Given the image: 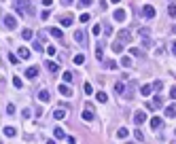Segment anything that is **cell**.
<instances>
[{
    "mask_svg": "<svg viewBox=\"0 0 176 144\" xmlns=\"http://www.w3.org/2000/svg\"><path fill=\"white\" fill-rule=\"evenodd\" d=\"M15 11H17V13H21V15H23V13H30V15L34 13V9L30 6V2H28V0H15Z\"/></svg>",
    "mask_w": 176,
    "mask_h": 144,
    "instance_id": "1",
    "label": "cell"
},
{
    "mask_svg": "<svg viewBox=\"0 0 176 144\" xmlns=\"http://www.w3.org/2000/svg\"><path fill=\"white\" fill-rule=\"evenodd\" d=\"M2 23H4L6 30H15V26H17V21H15L13 15H4V17H2Z\"/></svg>",
    "mask_w": 176,
    "mask_h": 144,
    "instance_id": "2",
    "label": "cell"
},
{
    "mask_svg": "<svg viewBox=\"0 0 176 144\" xmlns=\"http://www.w3.org/2000/svg\"><path fill=\"white\" fill-rule=\"evenodd\" d=\"M142 15H144L146 19H151V17H155V9H153L151 4H146V6H142Z\"/></svg>",
    "mask_w": 176,
    "mask_h": 144,
    "instance_id": "3",
    "label": "cell"
},
{
    "mask_svg": "<svg viewBox=\"0 0 176 144\" xmlns=\"http://www.w3.org/2000/svg\"><path fill=\"white\" fill-rule=\"evenodd\" d=\"M57 91H59V93H62V96H66V97H70V96H72V89H70V87H68V83H62V85H59V89H57Z\"/></svg>",
    "mask_w": 176,
    "mask_h": 144,
    "instance_id": "4",
    "label": "cell"
},
{
    "mask_svg": "<svg viewBox=\"0 0 176 144\" xmlns=\"http://www.w3.org/2000/svg\"><path fill=\"white\" fill-rule=\"evenodd\" d=\"M144 121H146V114H144V112H140V110H138V112H136V114H134V123H136V125H142V123H144Z\"/></svg>",
    "mask_w": 176,
    "mask_h": 144,
    "instance_id": "5",
    "label": "cell"
},
{
    "mask_svg": "<svg viewBox=\"0 0 176 144\" xmlns=\"http://www.w3.org/2000/svg\"><path fill=\"white\" fill-rule=\"evenodd\" d=\"M113 17H115L117 21H125V17H128V15H125V11H123V9H117V11L113 13Z\"/></svg>",
    "mask_w": 176,
    "mask_h": 144,
    "instance_id": "6",
    "label": "cell"
},
{
    "mask_svg": "<svg viewBox=\"0 0 176 144\" xmlns=\"http://www.w3.org/2000/svg\"><path fill=\"white\" fill-rule=\"evenodd\" d=\"M47 70L53 72V74H57V72H59V64H57V61H47Z\"/></svg>",
    "mask_w": 176,
    "mask_h": 144,
    "instance_id": "7",
    "label": "cell"
},
{
    "mask_svg": "<svg viewBox=\"0 0 176 144\" xmlns=\"http://www.w3.org/2000/svg\"><path fill=\"white\" fill-rule=\"evenodd\" d=\"M26 76H28V79H36V76H38V68H36V66H30V68L26 70Z\"/></svg>",
    "mask_w": 176,
    "mask_h": 144,
    "instance_id": "8",
    "label": "cell"
},
{
    "mask_svg": "<svg viewBox=\"0 0 176 144\" xmlns=\"http://www.w3.org/2000/svg\"><path fill=\"white\" fill-rule=\"evenodd\" d=\"M161 125H163V121H161L159 117H153V119H151V127H153L155 132H157V129H161Z\"/></svg>",
    "mask_w": 176,
    "mask_h": 144,
    "instance_id": "9",
    "label": "cell"
},
{
    "mask_svg": "<svg viewBox=\"0 0 176 144\" xmlns=\"http://www.w3.org/2000/svg\"><path fill=\"white\" fill-rule=\"evenodd\" d=\"M74 40H77L79 45H83V43H85V32H83V30H77V32H74Z\"/></svg>",
    "mask_w": 176,
    "mask_h": 144,
    "instance_id": "10",
    "label": "cell"
},
{
    "mask_svg": "<svg viewBox=\"0 0 176 144\" xmlns=\"http://www.w3.org/2000/svg\"><path fill=\"white\" fill-rule=\"evenodd\" d=\"M53 136H55V140H66V134H64L62 127H55L53 129Z\"/></svg>",
    "mask_w": 176,
    "mask_h": 144,
    "instance_id": "11",
    "label": "cell"
},
{
    "mask_svg": "<svg viewBox=\"0 0 176 144\" xmlns=\"http://www.w3.org/2000/svg\"><path fill=\"white\" fill-rule=\"evenodd\" d=\"M166 117H170V119H176V104H170V106L166 108Z\"/></svg>",
    "mask_w": 176,
    "mask_h": 144,
    "instance_id": "12",
    "label": "cell"
},
{
    "mask_svg": "<svg viewBox=\"0 0 176 144\" xmlns=\"http://www.w3.org/2000/svg\"><path fill=\"white\" fill-rule=\"evenodd\" d=\"M161 104H163V97L157 96V97H153V102H151V108H161Z\"/></svg>",
    "mask_w": 176,
    "mask_h": 144,
    "instance_id": "13",
    "label": "cell"
},
{
    "mask_svg": "<svg viewBox=\"0 0 176 144\" xmlns=\"http://www.w3.org/2000/svg\"><path fill=\"white\" fill-rule=\"evenodd\" d=\"M17 55H19L21 59H28V57H30V49H26V47H19Z\"/></svg>",
    "mask_w": 176,
    "mask_h": 144,
    "instance_id": "14",
    "label": "cell"
},
{
    "mask_svg": "<svg viewBox=\"0 0 176 144\" xmlns=\"http://www.w3.org/2000/svg\"><path fill=\"white\" fill-rule=\"evenodd\" d=\"M119 40H121V43H128V40H130V30H121V32H119Z\"/></svg>",
    "mask_w": 176,
    "mask_h": 144,
    "instance_id": "15",
    "label": "cell"
},
{
    "mask_svg": "<svg viewBox=\"0 0 176 144\" xmlns=\"http://www.w3.org/2000/svg\"><path fill=\"white\" fill-rule=\"evenodd\" d=\"M153 89H155L153 85H142V89H140V93H142V96H151V93H153Z\"/></svg>",
    "mask_w": 176,
    "mask_h": 144,
    "instance_id": "16",
    "label": "cell"
},
{
    "mask_svg": "<svg viewBox=\"0 0 176 144\" xmlns=\"http://www.w3.org/2000/svg\"><path fill=\"white\" fill-rule=\"evenodd\" d=\"M59 23H62V26H64V28H68V26H72V17H70V15H64V17H62V21H59Z\"/></svg>",
    "mask_w": 176,
    "mask_h": 144,
    "instance_id": "17",
    "label": "cell"
},
{
    "mask_svg": "<svg viewBox=\"0 0 176 144\" xmlns=\"http://www.w3.org/2000/svg\"><path fill=\"white\" fill-rule=\"evenodd\" d=\"M95 57H98L100 61H104V53H102V43H98V47H95Z\"/></svg>",
    "mask_w": 176,
    "mask_h": 144,
    "instance_id": "18",
    "label": "cell"
},
{
    "mask_svg": "<svg viewBox=\"0 0 176 144\" xmlns=\"http://www.w3.org/2000/svg\"><path fill=\"white\" fill-rule=\"evenodd\" d=\"M123 45H125V43H121V40L113 43V51H115V53H121V51H123Z\"/></svg>",
    "mask_w": 176,
    "mask_h": 144,
    "instance_id": "19",
    "label": "cell"
},
{
    "mask_svg": "<svg viewBox=\"0 0 176 144\" xmlns=\"http://www.w3.org/2000/svg\"><path fill=\"white\" fill-rule=\"evenodd\" d=\"M38 100H41V102H49V100H51L49 91H38Z\"/></svg>",
    "mask_w": 176,
    "mask_h": 144,
    "instance_id": "20",
    "label": "cell"
},
{
    "mask_svg": "<svg viewBox=\"0 0 176 144\" xmlns=\"http://www.w3.org/2000/svg\"><path fill=\"white\" fill-rule=\"evenodd\" d=\"M95 100H98V102H102V104H104V102H108V97H106L104 91H98V93H95Z\"/></svg>",
    "mask_w": 176,
    "mask_h": 144,
    "instance_id": "21",
    "label": "cell"
},
{
    "mask_svg": "<svg viewBox=\"0 0 176 144\" xmlns=\"http://www.w3.org/2000/svg\"><path fill=\"white\" fill-rule=\"evenodd\" d=\"M74 81V72H64V83H72Z\"/></svg>",
    "mask_w": 176,
    "mask_h": 144,
    "instance_id": "22",
    "label": "cell"
},
{
    "mask_svg": "<svg viewBox=\"0 0 176 144\" xmlns=\"http://www.w3.org/2000/svg\"><path fill=\"white\" fill-rule=\"evenodd\" d=\"M2 134H4L6 138H13V136H15V127H4V132H2Z\"/></svg>",
    "mask_w": 176,
    "mask_h": 144,
    "instance_id": "23",
    "label": "cell"
},
{
    "mask_svg": "<svg viewBox=\"0 0 176 144\" xmlns=\"http://www.w3.org/2000/svg\"><path fill=\"white\" fill-rule=\"evenodd\" d=\"M83 121H93V112L91 110H83Z\"/></svg>",
    "mask_w": 176,
    "mask_h": 144,
    "instance_id": "24",
    "label": "cell"
},
{
    "mask_svg": "<svg viewBox=\"0 0 176 144\" xmlns=\"http://www.w3.org/2000/svg\"><path fill=\"white\" fill-rule=\"evenodd\" d=\"M51 36H55V38H62L64 34H62V30H59V28H51Z\"/></svg>",
    "mask_w": 176,
    "mask_h": 144,
    "instance_id": "25",
    "label": "cell"
},
{
    "mask_svg": "<svg viewBox=\"0 0 176 144\" xmlns=\"http://www.w3.org/2000/svg\"><path fill=\"white\" fill-rule=\"evenodd\" d=\"M64 117H66V112H64V110H53V119H57V121H59V119H64Z\"/></svg>",
    "mask_w": 176,
    "mask_h": 144,
    "instance_id": "26",
    "label": "cell"
},
{
    "mask_svg": "<svg viewBox=\"0 0 176 144\" xmlns=\"http://www.w3.org/2000/svg\"><path fill=\"white\" fill-rule=\"evenodd\" d=\"M117 136H119V138H128V136H130V132H128L125 127H121V129L117 132Z\"/></svg>",
    "mask_w": 176,
    "mask_h": 144,
    "instance_id": "27",
    "label": "cell"
},
{
    "mask_svg": "<svg viewBox=\"0 0 176 144\" xmlns=\"http://www.w3.org/2000/svg\"><path fill=\"white\" fill-rule=\"evenodd\" d=\"M21 36H23V40H30V38H32V30H23Z\"/></svg>",
    "mask_w": 176,
    "mask_h": 144,
    "instance_id": "28",
    "label": "cell"
},
{
    "mask_svg": "<svg viewBox=\"0 0 176 144\" xmlns=\"http://www.w3.org/2000/svg\"><path fill=\"white\" fill-rule=\"evenodd\" d=\"M134 138H136L138 142H142V140H144V136H142V132H140V129H136V132H134Z\"/></svg>",
    "mask_w": 176,
    "mask_h": 144,
    "instance_id": "29",
    "label": "cell"
},
{
    "mask_svg": "<svg viewBox=\"0 0 176 144\" xmlns=\"http://www.w3.org/2000/svg\"><path fill=\"white\" fill-rule=\"evenodd\" d=\"M121 64H123V68H130V66H132V59H130V57H123Z\"/></svg>",
    "mask_w": 176,
    "mask_h": 144,
    "instance_id": "30",
    "label": "cell"
},
{
    "mask_svg": "<svg viewBox=\"0 0 176 144\" xmlns=\"http://www.w3.org/2000/svg\"><path fill=\"white\" fill-rule=\"evenodd\" d=\"M115 89H117V91H119V93H123V91H125V85H123V83H121V81H119V83H117V85H115Z\"/></svg>",
    "mask_w": 176,
    "mask_h": 144,
    "instance_id": "31",
    "label": "cell"
},
{
    "mask_svg": "<svg viewBox=\"0 0 176 144\" xmlns=\"http://www.w3.org/2000/svg\"><path fill=\"white\" fill-rule=\"evenodd\" d=\"M132 55H136V57H138V55H140V57H144V53H142V51H140L138 47H134V49H132Z\"/></svg>",
    "mask_w": 176,
    "mask_h": 144,
    "instance_id": "32",
    "label": "cell"
},
{
    "mask_svg": "<svg viewBox=\"0 0 176 144\" xmlns=\"http://www.w3.org/2000/svg\"><path fill=\"white\" fill-rule=\"evenodd\" d=\"M168 13H170L172 17H176V4H170V6H168Z\"/></svg>",
    "mask_w": 176,
    "mask_h": 144,
    "instance_id": "33",
    "label": "cell"
},
{
    "mask_svg": "<svg viewBox=\"0 0 176 144\" xmlns=\"http://www.w3.org/2000/svg\"><path fill=\"white\" fill-rule=\"evenodd\" d=\"M85 61V55H74V64H83Z\"/></svg>",
    "mask_w": 176,
    "mask_h": 144,
    "instance_id": "34",
    "label": "cell"
},
{
    "mask_svg": "<svg viewBox=\"0 0 176 144\" xmlns=\"http://www.w3.org/2000/svg\"><path fill=\"white\" fill-rule=\"evenodd\" d=\"M32 47H34V51H38V53H41V51H43V45H41V43H38V40H34V45H32Z\"/></svg>",
    "mask_w": 176,
    "mask_h": 144,
    "instance_id": "35",
    "label": "cell"
},
{
    "mask_svg": "<svg viewBox=\"0 0 176 144\" xmlns=\"http://www.w3.org/2000/svg\"><path fill=\"white\" fill-rule=\"evenodd\" d=\"M85 93H87V96H91V93H93V87H91L89 83H85Z\"/></svg>",
    "mask_w": 176,
    "mask_h": 144,
    "instance_id": "36",
    "label": "cell"
},
{
    "mask_svg": "<svg viewBox=\"0 0 176 144\" xmlns=\"http://www.w3.org/2000/svg\"><path fill=\"white\" fill-rule=\"evenodd\" d=\"M13 85H15V87H21L23 83H21V79H19V76H15V79H13Z\"/></svg>",
    "mask_w": 176,
    "mask_h": 144,
    "instance_id": "37",
    "label": "cell"
},
{
    "mask_svg": "<svg viewBox=\"0 0 176 144\" xmlns=\"http://www.w3.org/2000/svg\"><path fill=\"white\" fill-rule=\"evenodd\" d=\"M153 87H155V91H159V89L163 87V83H161V81H155V83H153Z\"/></svg>",
    "mask_w": 176,
    "mask_h": 144,
    "instance_id": "38",
    "label": "cell"
},
{
    "mask_svg": "<svg viewBox=\"0 0 176 144\" xmlns=\"http://www.w3.org/2000/svg\"><path fill=\"white\" fill-rule=\"evenodd\" d=\"M104 34L110 36V34H113V26H106V28H104Z\"/></svg>",
    "mask_w": 176,
    "mask_h": 144,
    "instance_id": "39",
    "label": "cell"
},
{
    "mask_svg": "<svg viewBox=\"0 0 176 144\" xmlns=\"http://www.w3.org/2000/svg\"><path fill=\"white\" fill-rule=\"evenodd\" d=\"M9 59H11V64H17V61H19V57H15L13 53H9Z\"/></svg>",
    "mask_w": 176,
    "mask_h": 144,
    "instance_id": "40",
    "label": "cell"
},
{
    "mask_svg": "<svg viewBox=\"0 0 176 144\" xmlns=\"http://www.w3.org/2000/svg\"><path fill=\"white\" fill-rule=\"evenodd\" d=\"M104 66H106V68H110V70H113V68H117V64H115V61H104Z\"/></svg>",
    "mask_w": 176,
    "mask_h": 144,
    "instance_id": "41",
    "label": "cell"
},
{
    "mask_svg": "<svg viewBox=\"0 0 176 144\" xmlns=\"http://www.w3.org/2000/svg\"><path fill=\"white\" fill-rule=\"evenodd\" d=\"M91 32H93V34H100V32H102V28H100V26H93V28H91Z\"/></svg>",
    "mask_w": 176,
    "mask_h": 144,
    "instance_id": "42",
    "label": "cell"
},
{
    "mask_svg": "<svg viewBox=\"0 0 176 144\" xmlns=\"http://www.w3.org/2000/svg\"><path fill=\"white\" fill-rule=\"evenodd\" d=\"M6 112H9V114H13V112H15V106H13V104H9V106H6Z\"/></svg>",
    "mask_w": 176,
    "mask_h": 144,
    "instance_id": "43",
    "label": "cell"
},
{
    "mask_svg": "<svg viewBox=\"0 0 176 144\" xmlns=\"http://www.w3.org/2000/svg\"><path fill=\"white\" fill-rule=\"evenodd\" d=\"M170 97H172V100H176V87H172V89H170Z\"/></svg>",
    "mask_w": 176,
    "mask_h": 144,
    "instance_id": "44",
    "label": "cell"
},
{
    "mask_svg": "<svg viewBox=\"0 0 176 144\" xmlns=\"http://www.w3.org/2000/svg\"><path fill=\"white\" fill-rule=\"evenodd\" d=\"M81 21H83V23H85V21H89V15H87V13H83V15H81Z\"/></svg>",
    "mask_w": 176,
    "mask_h": 144,
    "instance_id": "45",
    "label": "cell"
},
{
    "mask_svg": "<svg viewBox=\"0 0 176 144\" xmlns=\"http://www.w3.org/2000/svg\"><path fill=\"white\" fill-rule=\"evenodd\" d=\"M91 2H93V0H81V6H89Z\"/></svg>",
    "mask_w": 176,
    "mask_h": 144,
    "instance_id": "46",
    "label": "cell"
},
{
    "mask_svg": "<svg viewBox=\"0 0 176 144\" xmlns=\"http://www.w3.org/2000/svg\"><path fill=\"white\" fill-rule=\"evenodd\" d=\"M47 53L49 55H55V47H47Z\"/></svg>",
    "mask_w": 176,
    "mask_h": 144,
    "instance_id": "47",
    "label": "cell"
},
{
    "mask_svg": "<svg viewBox=\"0 0 176 144\" xmlns=\"http://www.w3.org/2000/svg\"><path fill=\"white\" fill-rule=\"evenodd\" d=\"M172 53L176 55V40H172Z\"/></svg>",
    "mask_w": 176,
    "mask_h": 144,
    "instance_id": "48",
    "label": "cell"
},
{
    "mask_svg": "<svg viewBox=\"0 0 176 144\" xmlns=\"http://www.w3.org/2000/svg\"><path fill=\"white\" fill-rule=\"evenodd\" d=\"M110 2H119V0H110Z\"/></svg>",
    "mask_w": 176,
    "mask_h": 144,
    "instance_id": "49",
    "label": "cell"
},
{
    "mask_svg": "<svg viewBox=\"0 0 176 144\" xmlns=\"http://www.w3.org/2000/svg\"><path fill=\"white\" fill-rule=\"evenodd\" d=\"M66 2H72V0H66Z\"/></svg>",
    "mask_w": 176,
    "mask_h": 144,
    "instance_id": "50",
    "label": "cell"
}]
</instances>
